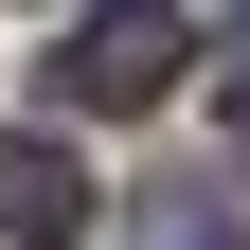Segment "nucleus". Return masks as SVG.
Masks as SVG:
<instances>
[{
	"instance_id": "2",
	"label": "nucleus",
	"mask_w": 250,
	"mask_h": 250,
	"mask_svg": "<svg viewBox=\"0 0 250 250\" xmlns=\"http://www.w3.org/2000/svg\"><path fill=\"white\" fill-rule=\"evenodd\" d=\"M89 232V161L54 125H0V250H72Z\"/></svg>"
},
{
	"instance_id": "1",
	"label": "nucleus",
	"mask_w": 250,
	"mask_h": 250,
	"mask_svg": "<svg viewBox=\"0 0 250 250\" xmlns=\"http://www.w3.org/2000/svg\"><path fill=\"white\" fill-rule=\"evenodd\" d=\"M179 72H197V18L179 0H89L54 36V107H161Z\"/></svg>"
},
{
	"instance_id": "4",
	"label": "nucleus",
	"mask_w": 250,
	"mask_h": 250,
	"mask_svg": "<svg viewBox=\"0 0 250 250\" xmlns=\"http://www.w3.org/2000/svg\"><path fill=\"white\" fill-rule=\"evenodd\" d=\"M214 107H232V125H250V18H232V54H214Z\"/></svg>"
},
{
	"instance_id": "3",
	"label": "nucleus",
	"mask_w": 250,
	"mask_h": 250,
	"mask_svg": "<svg viewBox=\"0 0 250 250\" xmlns=\"http://www.w3.org/2000/svg\"><path fill=\"white\" fill-rule=\"evenodd\" d=\"M143 250H232V197H214V179H179V197H143Z\"/></svg>"
}]
</instances>
